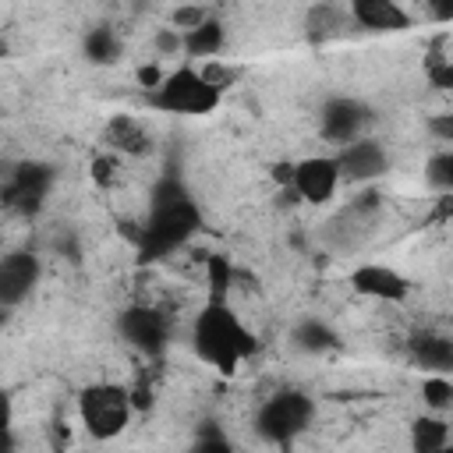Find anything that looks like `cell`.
I'll use <instances>...</instances> for the list:
<instances>
[{
	"label": "cell",
	"instance_id": "obj_1",
	"mask_svg": "<svg viewBox=\"0 0 453 453\" xmlns=\"http://www.w3.org/2000/svg\"><path fill=\"white\" fill-rule=\"evenodd\" d=\"M191 340H195V350L202 361H209L212 368L219 372H234L244 357L255 354L258 340L255 333L237 319V311L223 301V297H212L198 319H195V329H191Z\"/></svg>",
	"mask_w": 453,
	"mask_h": 453
},
{
	"label": "cell",
	"instance_id": "obj_16",
	"mask_svg": "<svg viewBox=\"0 0 453 453\" xmlns=\"http://www.w3.org/2000/svg\"><path fill=\"white\" fill-rule=\"evenodd\" d=\"M414 357L428 368V372H449L453 365V343L446 336H418L414 340Z\"/></svg>",
	"mask_w": 453,
	"mask_h": 453
},
{
	"label": "cell",
	"instance_id": "obj_8",
	"mask_svg": "<svg viewBox=\"0 0 453 453\" xmlns=\"http://www.w3.org/2000/svg\"><path fill=\"white\" fill-rule=\"evenodd\" d=\"M120 333L131 347H138L142 354H159L170 340V322L159 308L152 304H134L120 315Z\"/></svg>",
	"mask_w": 453,
	"mask_h": 453
},
{
	"label": "cell",
	"instance_id": "obj_20",
	"mask_svg": "<svg viewBox=\"0 0 453 453\" xmlns=\"http://www.w3.org/2000/svg\"><path fill=\"white\" fill-rule=\"evenodd\" d=\"M336 28H343V14L336 7H315L308 18V32L311 35H333Z\"/></svg>",
	"mask_w": 453,
	"mask_h": 453
},
{
	"label": "cell",
	"instance_id": "obj_7",
	"mask_svg": "<svg viewBox=\"0 0 453 453\" xmlns=\"http://www.w3.org/2000/svg\"><path fill=\"white\" fill-rule=\"evenodd\" d=\"M336 159V170H340V180H354V184H365V180H375L389 170V156L386 149L375 142V138H354V142H343L340 152L333 156Z\"/></svg>",
	"mask_w": 453,
	"mask_h": 453
},
{
	"label": "cell",
	"instance_id": "obj_13",
	"mask_svg": "<svg viewBox=\"0 0 453 453\" xmlns=\"http://www.w3.org/2000/svg\"><path fill=\"white\" fill-rule=\"evenodd\" d=\"M350 18L368 32H400L411 25L400 0H350Z\"/></svg>",
	"mask_w": 453,
	"mask_h": 453
},
{
	"label": "cell",
	"instance_id": "obj_14",
	"mask_svg": "<svg viewBox=\"0 0 453 453\" xmlns=\"http://www.w3.org/2000/svg\"><path fill=\"white\" fill-rule=\"evenodd\" d=\"M106 142H110L113 152H124V156H142L152 145L145 124L138 117H127V113H120L106 124Z\"/></svg>",
	"mask_w": 453,
	"mask_h": 453
},
{
	"label": "cell",
	"instance_id": "obj_12",
	"mask_svg": "<svg viewBox=\"0 0 453 453\" xmlns=\"http://www.w3.org/2000/svg\"><path fill=\"white\" fill-rule=\"evenodd\" d=\"M365 120H368V113H365L361 103H354V99H333V103L322 110V134H326L329 142L343 145V142L361 138Z\"/></svg>",
	"mask_w": 453,
	"mask_h": 453
},
{
	"label": "cell",
	"instance_id": "obj_11",
	"mask_svg": "<svg viewBox=\"0 0 453 453\" xmlns=\"http://www.w3.org/2000/svg\"><path fill=\"white\" fill-rule=\"evenodd\" d=\"M350 287H354L357 294H365V297H372V301H386V304L403 301V297H407V290H411V283H407L396 269L379 265V262L357 265V269H354V276H350Z\"/></svg>",
	"mask_w": 453,
	"mask_h": 453
},
{
	"label": "cell",
	"instance_id": "obj_3",
	"mask_svg": "<svg viewBox=\"0 0 453 453\" xmlns=\"http://www.w3.org/2000/svg\"><path fill=\"white\" fill-rule=\"evenodd\" d=\"M149 103L163 113H180V117H205L219 106V88L195 67H177L166 78H159L149 92Z\"/></svg>",
	"mask_w": 453,
	"mask_h": 453
},
{
	"label": "cell",
	"instance_id": "obj_18",
	"mask_svg": "<svg viewBox=\"0 0 453 453\" xmlns=\"http://www.w3.org/2000/svg\"><path fill=\"white\" fill-rule=\"evenodd\" d=\"M85 53H88V60H96V64H110V60H117V53H120V42H117V35H113L110 28H92V32L85 35Z\"/></svg>",
	"mask_w": 453,
	"mask_h": 453
},
{
	"label": "cell",
	"instance_id": "obj_19",
	"mask_svg": "<svg viewBox=\"0 0 453 453\" xmlns=\"http://www.w3.org/2000/svg\"><path fill=\"white\" fill-rule=\"evenodd\" d=\"M425 403L428 407H435V411H446L449 407V396H453V386H449V379H446V372H435V375H428L425 379Z\"/></svg>",
	"mask_w": 453,
	"mask_h": 453
},
{
	"label": "cell",
	"instance_id": "obj_23",
	"mask_svg": "<svg viewBox=\"0 0 453 453\" xmlns=\"http://www.w3.org/2000/svg\"><path fill=\"white\" fill-rule=\"evenodd\" d=\"M92 177H96V184L110 188V184L117 180V156H99V159L92 163Z\"/></svg>",
	"mask_w": 453,
	"mask_h": 453
},
{
	"label": "cell",
	"instance_id": "obj_9",
	"mask_svg": "<svg viewBox=\"0 0 453 453\" xmlns=\"http://www.w3.org/2000/svg\"><path fill=\"white\" fill-rule=\"evenodd\" d=\"M46 191H50V170L35 166V163H25L7 177V184L0 188V198L14 212H35L42 205Z\"/></svg>",
	"mask_w": 453,
	"mask_h": 453
},
{
	"label": "cell",
	"instance_id": "obj_15",
	"mask_svg": "<svg viewBox=\"0 0 453 453\" xmlns=\"http://www.w3.org/2000/svg\"><path fill=\"white\" fill-rule=\"evenodd\" d=\"M219 46H223V25L216 18H205L180 35V50L191 57H212L219 53Z\"/></svg>",
	"mask_w": 453,
	"mask_h": 453
},
{
	"label": "cell",
	"instance_id": "obj_5",
	"mask_svg": "<svg viewBox=\"0 0 453 453\" xmlns=\"http://www.w3.org/2000/svg\"><path fill=\"white\" fill-rule=\"evenodd\" d=\"M308 421H311V400L301 396V393H276V396H269L258 407V418H255L258 432L265 439H273V442L294 439L301 428H308Z\"/></svg>",
	"mask_w": 453,
	"mask_h": 453
},
{
	"label": "cell",
	"instance_id": "obj_27",
	"mask_svg": "<svg viewBox=\"0 0 453 453\" xmlns=\"http://www.w3.org/2000/svg\"><path fill=\"white\" fill-rule=\"evenodd\" d=\"M0 237H4V230H0Z\"/></svg>",
	"mask_w": 453,
	"mask_h": 453
},
{
	"label": "cell",
	"instance_id": "obj_2",
	"mask_svg": "<svg viewBox=\"0 0 453 453\" xmlns=\"http://www.w3.org/2000/svg\"><path fill=\"white\" fill-rule=\"evenodd\" d=\"M198 226V209L195 202L180 191V188H163L156 195V205H152V216L145 219L142 226V248L156 258V255H170L173 248H180L191 230Z\"/></svg>",
	"mask_w": 453,
	"mask_h": 453
},
{
	"label": "cell",
	"instance_id": "obj_6",
	"mask_svg": "<svg viewBox=\"0 0 453 453\" xmlns=\"http://www.w3.org/2000/svg\"><path fill=\"white\" fill-rule=\"evenodd\" d=\"M336 188H340V170L333 156H308L290 166V191L301 202L326 205L336 195Z\"/></svg>",
	"mask_w": 453,
	"mask_h": 453
},
{
	"label": "cell",
	"instance_id": "obj_17",
	"mask_svg": "<svg viewBox=\"0 0 453 453\" xmlns=\"http://www.w3.org/2000/svg\"><path fill=\"white\" fill-rule=\"evenodd\" d=\"M449 442V425L442 418H421L414 421V432H411V446L418 453H435Z\"/></svg>",
	"mask_w": 453,
	"mask_h": 453
},
{
	"label": "cell",
	"instance_id": "obj_4",
	"mask_svg": "<svg viewBox=\"0 0 453 453\" xmlns=\"http://www.w3.org/2000/svg\"><path fill=\"white\" fill-rule=\"evenodd\" d=\"M131 389L117 386V382H92L81 389L78 396V414H81V425L88 435L96 439H113L127 428L131 421Z\"/></svg>",
	"mask_w": 453,
	"mask_h": 453
},
{
	"label": "cell",
	"instance_id": "obj_26",
	"mask_svg": "<svg viewBox=\"0 0 453 453\" xmlns=\"http://www.w3.org/2000/svg\"><path fill=\"white\" fill-rule=\"evenodd\" d=\"M11 418H14V407H11V396L0 389V432L11 428Z\"/></svg>",
	"mask_w": 453,
	"mask_h": 453
},
{
	"label": "cell",
	"instance_id": "obj_21",
	"mask_svg": "<svg viewBox=\"0 0 453 453\" xmlns=\"http://www.w3.org/2000/svg\"><path fill=\"white\" fill-rule=\"evenodd\" d=\"M294 340H297L304 350H322V347L333 343V333H329L322 322H304V326L294 333Z\"/></svg>",
	"mask_w": 453,
	"mask_h": 453
},
{
	"label": "cell",
	"instance_id": "obj_22",
	"mask_svg": "<svg viewBox=\"0 0 453 453\" xmlns=\"http://www.w3.org/2000/svg\"><path fill=\"white\" fill-rule=\"evenodd\" d=\"M428 180H432L439 191H449V188H453V156H449V152H439V156L428 163Z\"/></svg>",
	"mask_w": 453,
	"mask_h": 453
},
{
	"label": "cell",
	"instance_id": "obj_24",
	"mask_svg": "<svg viewBox=\"0 0 453 453\" xmlns=\"http://www.w3.org/2000/svg\"><path fill=\"white\" fill-rule=\"evenodd\" d=\"M170 18H173V25H177L180 32H188V28H195L198 21H205L209 14H205V11H202V7L195 4V7H177V11L170 14Z\"/></svg>",
	"mask_w": 453,
	"mask_h": 453
},
{
	"label": "cell",
	"instance_id": "obj_25",
	"mask_svg": "<svg viewBox=\"0 0 453 453\" xmlns=\"http://www.w3.org/2000/svg\"><path fill=\"white\" fill-rule=\"evenodd\" d=\"M425 4H428L432 18H439V21H449L453 18V0H425Z\"/></svg>",
	"mask_w": 453,
	"mask_h": 453
},
{
	"label": "cell",
	"instance_id": "obj_10",
	"mask_svg": "<svg viewBox=\"0 0 453 453\" xmlns=\"http://www.w3.org/2000/svg\"><path fill=\"white\" fill-rule=\"evenodd\" d=\"M39 283V258L32 251H11L0 258V304H21Z\"/></svg>",
	"mask_w": 453,
	"mask_h": 453
}]
</instances>
